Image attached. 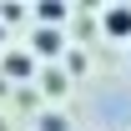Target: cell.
Wrapping results in <instances>:
<instances>
[{
    "mask_svg": "<svg viewBox=\"0 0 131 131\" xmlns=\"http://www.w3.org/2000/svg\"><path fill=\"white\" fill-rule=\"evenodd\" d=\"M101 30L111 35V40H131V5H111L101 15Z\"/></svg>",
    "mask_w": 131,
    "mask_h": 131,
    "instance_id": "1",
    "label": "cell"
},
{
    "mask_svg": "<svg viewBox=\"0 0 131 131\" xmlns=\"http://www.w3.org/2000/svg\"><path fill=\"white\" fill-rule=\"evenodd\" d=\"M61 46H66V35L56 30V25H40V30L30 35V50H35V56H61Z\"/></svg>",
    "mask_w": 131,
    "mask_h": 131,
    "instance_id": "2",
    "label": "cell"
},
{
    "mask_svg": "<svg viewBox=\"0 0 131 131\" xmlns=\"http://www.w3.org/2000/svg\"><path fill=\"white\" fill-rule=\"evenodd\" d=\"M66 15H71L66 0H40V5H35V20H40V25H61Z\"/></svg>",
    "mask_w": 131,
    "mask_h": 131,
    "instance_id": "3",
    "label": "cell"
},
{
    "mask_svg": "<svg viewBox=\"0 0 131 131\" xmlns=\"http://www.w3.org/2000/svg\"><path fill=\"white\" fill-rule=\"evenodd\" d=\"M5 71H10V76H35V56L30 50H10V56H5Z\"/></svg>",
    "mask_w": 131,
    "mask_h": 131,
    "instance_id": "4",
    "label": "cell"
},
{
    "mask_svg": "<svg viewBox=\"0 0 131 131\" xmlns=\"http://www.w3.org/2000/svg\"><path fill=\"white\" fill-rule=\"evenodd\" d=\"M40 131H66V116L61 111H46L40 116Z\"/></svg>",
    "mask_w": 131,
    "mask_h": 131,
    "instance_id": "5",
    "label": "cell"
},
{
    "mask_svg": "<svg viewBox=\"0 0 131 131\" xmlns=\"http://www.w3.org/2000/svg\"><path fill=\"white\" fill-rule=\"evenodd\" d=\"M40 81H46L50 96H61V91H66V76H56V71H50V76H40Z\"/></svg>",
    "mask_w": 131,
    "mask_h": 131,
    "instance_id": "6",
    "label": "cell"
},
{
    "mask_svg": "<svg viewBox=\"0 0 131 131\" xmlns=\"http://www.w3.org/2000/svg\"><path fill=\"white\" fill-rule=\"evenodd\" d=\"M0 40H5V25H0Z\"/></svg>",
    "mask_w": 131,
    "mask_h": 131,
    "instance_id": "7",
    "label": "cell"
}]
</instances>
